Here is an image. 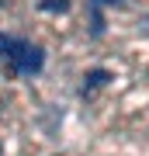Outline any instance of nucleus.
<instances>
[{
  "instance_id": "1",
  "label": "nucleus",
  "mask_w": 149,
  "mask_h": 156,
  "mask_svg": "<svg viewBox=\"0 0 149 156\" xmlns=\"http://www.w3.org/2000/svg\"><path fill=\"white\" fill-rule=\"evenodd\" d=\"M0 59H7L21 76H35L45 66V52L38 45H31L28 38H14V35H0Z\"/></svg>"
},
{
  "instance_id": "2",
  "label": "nucleus",
  "mask_w": 149,
  "mask_h": 156,
  "mask_svg": "<svg viewBox=\"0 0 149 156\" xmlns=\"http://www.w3.org/2000/svg\"><path fill=\"white\" fill-rule=\"evenodd\" d=\"M108 80H111V73H108V69H90L87 76H83V87H80V94H83V97H90L94 90H101V87H104Z\"/></svg>"
},
{
  "instance_id": "3",
  "label": "nucleus",
  "mask_w": 149,
  "mask_h": 156,
  "mask_svg": "<svg viewBox=\"0 0 149 156\" xmlns=\"http://www.w3.org/2000/svg\"><path fill=\"white\" fill-rule=\"evenodd\" d=\"M38 7L45 14H62V11H69V0H38Z\"/></svg>"
},
{
  "instance_id": "4",
  "label": "nucleus",
  "mask_w": 149,
  "mask_h": 156,
  "mask_svg": "<svg viewBox=\"0 0 149 156\" xmlns=\"http://www.w3.org/2000/svg\"><path fill=\"white\" fill-rule=\"evenodd\" d=\"M90 7H122L125 0H87Z\"/></svg>"
}]
</instances>
